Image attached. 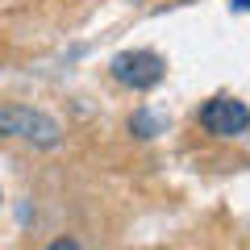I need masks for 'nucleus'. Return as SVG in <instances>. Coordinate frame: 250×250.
I'll list each match as a JSON object with an SVG mask.
<instances>
[{"instance_id": "obj_1", "label": "nucleus", "mask_w": 250, "mask_h": 250, "mask_svg": "<svg viewBox=\"0 0 250 250\" xmlns=\"http://www.w3.org/2000/svg\"><path fill=\"white\" fill-rule=\"evenodd\" d=\"M0 138H25V142H38V146H54L59 142V125L42 108L4 104L0 108Z\"/></svg>"}, {"instance_id": "obj_2", "label": "nucleus", "mask_w": 250, "mask_h": 250, "mask_svg": "<svg viewBox=\"0 0 250 250\" xmlns=\"http://www.w3.org/2000/svg\"><path fill=\"white\" fill-rule=\"evenodd\" d=\"M163 59L154 50H125V54H117L113 59V80L117 83H125V88H134V92H146V88H154V83L163 80Z\"/></svg>"}, {"instance_id": "obj_3", "label": "nucleus", "mask_w": 250, "mask_h": 250, "mask_svg": "<svg viewBox=\"0 0 250 250\" xmlns=\"http://www.w3.org/2000/svg\"><path fill=\"white\" fill-rule=\"evenodd\" d=\"M200 125H205L213 138H233V134H242L250 125V108L242 104V100H233V96H217V100H208V104L200 108Z\"/></svg>"}, {"instance_id": "obj_4", "label": "nucleus", "mask_w": 250, "mask_h": 250, "mask_svg": "<svg viewBox=\"0 0 250 250\" xmlns=\"http://www.w3.org/2000/svg\"><path fill=\"white\" fill-rule=\"evenodd\" d=\"M129 125H134V129H138V134H142V138H150V134H154V121H150V117H146V113H138V117H134V121H129Z\"/></svg>"}, {"instance_id": "obj_5", "label": "nucleus", "mask_w": 250, "mask_h": 250, "mask_svg": "<svg viewBox=\"0 0 250 250\" xmlns=\"http://www.w3.org/2000/svg\"><path fill=\"white\" fill-rule=\"evenodd\" d=\"M46 250H80V242H75V238H54Z\"/></svg>"}, {"instance_id": "obj_6", "label": "nucleus", "mask_w": 250, "mask_h": 250, "mask_svg": "<svg viewBox=\"0 0 250 250\" xmlns=\"http://www.w3.org/2000/svg\"><path fill=\"white\" fill-rule=\"evenodd\" d=\"M229 4L233 9H250V0H229Z\"/></svg>"}]
</instances>
